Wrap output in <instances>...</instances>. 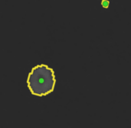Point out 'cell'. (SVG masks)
Here are the masks:
<instances>
[{
  "mask_svg": "<svg viewBox=\"0 0 131 128\" xmlns=\"http://www.w3.org/2000/svg\"><path fill=\"white\" fill-rule=\"evenodd\" d=\"M55 83L54 70L45 64L35 66L27 79L29 90L37 97H45L53 92Z\"/></svg>",
  "mask_w": 131,
  "mask_h": 128,
  "instance_id": "obj_1",
  "label": "cell"
},
{
  "mask_svg": "<svg viewBox=\"0 0 131 128\" xmlns=\"http://www.w3.org/2000/svg\"><path fill=\"white\" fill-rule=\"evenodd\" d=\"M101 5L104 8H107L110 5V2L108 0H102L101 1Z\"/></svg>",
  "mask_w": 131,
  "mask_h": 128,
  "instance_id": "obj_2",
  "label": "cell"
}]
</instances>
